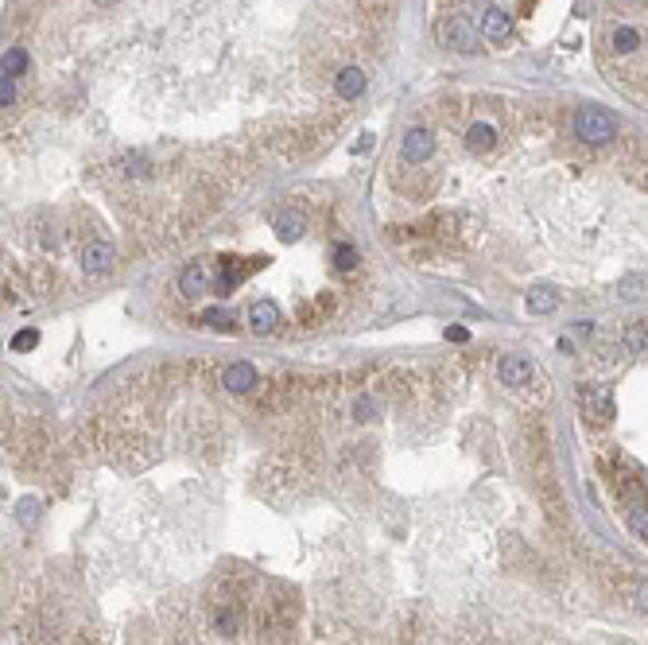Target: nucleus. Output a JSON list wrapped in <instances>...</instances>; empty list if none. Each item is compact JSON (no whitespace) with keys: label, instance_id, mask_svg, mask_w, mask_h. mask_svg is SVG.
Wrapping results in <instances>:
<instances>
[{"label":"nucleus","instance_id":"f8f14e48","mask_svg":"<svg viewBox=\"0 0 648 645\" xmlns=\"http://www.w3.org/2000/svg\"><path fill=\"white\" fill-rule=\"evenodd\" d=\"M559 308V292H555V288H532L528 292V311L532 315H551V311Z\"/></svg>","mask_w":648,"mask_h":645},{"label":"nucleus","instance_id":"9d476101","mask_svg":"<svg viewBox=\"0 0 648 645\" xmlns=\"http://www.w3.org/2000/svg\"><path fill=\"white\" fill-rule=\"evenodd\" d=\"M481 31H485V39H493V43H505L509 31H512V23H509V16H505L501 8H485V12H481Z\"/></svg>","mask_w":648,"mask_h":645},{"label":"nucleus","instance_id":"7ed1b4c3","mask_svg":"<svg viewBox=\"0 0 648 645\" xmlns=\"http://www.w3.org/2000/svg\"><path fill=\"white\" fill-rule=\"evenodd\" d=\"M82 269H86V276H105V272L117 269V249H113V242H89L86 253H82Z\"/></svg>","mask_w":648,"mask_h":645},{"label":"nucleus","instance_id":"6ab92c4d","mask_svg":"<svg viewBox=\"0 0 648 645\" xmlns=\"http://www.w3.org/2000/svg\"><path fill=\"white\" fill-rule=\"evenodd\" d=\"M644 288H648V276H629V280H621L617 296L621 300H641V296H648Z\"/></svg>","mask_w":648,"mask_h":645},{"label":"nucleus","instance_id":"5701e85b","mask_svg":"<svg viewBox=\"0 0 648 645\" xmlns=\"http://www.w3.org/2000/svg\"><path fill=\"white\" fill-rule=\"evenodd\" d=\"M31 346H39V330H20V335L12 338V350H31Z\"/></svg>","mask_w":648,"mask_h":645},{"label":"nucleus","instance_id":"aec40b11","mask_svg":"<svg viewBox=\"0 0 648 645\" xmlns=\"http://www.w3.org/2000/svg\"><path fill=\"white\" fill-rule=\"evenodd\" d=\"M334 264H338V269H353V264H357V249H353V245H346V242H338L334 245Z\"/></svg>","mask_w":648,"mask_h":645},{"label":"nucleus","instance_id":"423d86ee","mask_svg":"<svg viewBox=\"0 0 648 645\" xmlns=\"http://www.w3.org/2000/svg\"><path fill=\"white\" fill-rule=\"evenodd\" d=\"M179 288H182V296H206L210 292V264L206 261H194V264H187L182 269V276H179Z\"/></svg>","mask_w":648,"mask_h":645},{"label":"nucleus","instance_id":"39448f33","mask_svg":"<svg viewBox=\"0 0 648 645\" xmlns=\"http://www.w3.org/2000/svg\"><path fill=\"white\" fill-rule=\"evenodd\" d=\"M439 39H443L451 51H458V55H470L473 51V28H470L466 20H458V16L439 23Z\"/></svg>","mask_w":648,"mask_h":645},{"label":"nucleus","instance_id":"ddd939ff","mask_svg":"<svg viewBox=\"0 0 648 645\" xmlns=\"http://www.w3.org/2000/svg\"><path fill=\"white\" fill-rule=\"evenodd\" d=\"M625 350H629V354H648V319L629 322V330H625Z\"/></svg>","mask_w":648,"mask_h":645},{"label":"nucleus","instance_id":"4be33fe9","mask_svg":"<svg viewBox=\"0 0 648 645\" xmlns=\"http://www.w3.org/2000/svg\"><path fill=\"white\" fill-rule=\"evenodd\" d=\"M214 626H218V634H226V638H234V634H237V614H234V610H218V618H214Z\"/></svg>","mask_w":648,"mask_h":645},{"label":"nucleus","instance_id":"f257e3e1","mask_svg":"<svg viewBox=\"0 0 648 645\" xmlns=\"http://www.w3.org/2000/svg\"><path fill=\"white\" fill-rule=\"evenodd\" d=\"M575 132L586 144H610V140L617 136V121H613V113L602 109V105H583V109L575 113Z\"/></svg>","mask_w":648,"mask_h":645},{"label":"nucleus","instance_id":"1a4fd4ad","mask_svg":"<svg viewBox=\"0 0 648 645\" xmlns=\"http://www.w3.org/2000/svg\"><path fill=\"white\" fill-rule=\"evenodd\" d=\"M221 381H226L229 393H248V389H256V369L248 362H234V366H226Z\"/></svg>","mask_w":648,"mask_h":645},{"label":"nucleus","instance_id":"393cba45","mask_svg":"<svg viewBox=\"0 0 648 645\" xmlns=\"http://www.w3.org/2000/svg\"><path fill=\"white\" fill-rule=\"evenodd\" d=\"M446 338H451V342H466L470 330H466V327H451V330H446Z\"/></svg>","mask_w":648,"mask_h":645},{"label":"nucleus","instance_id":"a211bd4d","mask_svg":"<svg viewBox=\"0 0 648 645\" xmlns=\"http://www.w3.org/2000/svg\"><path fill=\"white\" fill-rule=\"evenodd\" d=\"M23 70H28V51H23V47H8L4 51V74L8 78H20Z\"/></svg>","mask_w":648,"mask_h":645},{"label":"nucleus","instance_id":"f03ea898","mask_svg":"<svg viewBox=\"0 0 648 645\" xmlns=\"http://www.w3.org/2000/svg\"><path fill=\"white\" fill-rule=\"evenodd\" d=\"M578 401H583V412L590 420H613V389L610 385H583V393H578Z\"/></svg>","mask_w":648,"mask_h":645},{"label":"nucleus","instance_id":"20e7f679","mask_svg":"<svg viewBox=\"0 0 648 645\" xmlns=\"http://www.w3.org/2000/svg\"><path fill=\"white\" fill-rule=\"evenodd\" d=\"M497 374H501V385L525 389V385H532V377H536V366H532V358H525V354H509Z\"/></svg>","mask_w":648,"mask_h":645},{"label":"nucleus","instance_id":"b1692460","mask_svg":"<svg viewBox=\"0 0 648 645\" xmlns=\"http://www.w3.org/2000/svg\"><path fill=\"white\" fill-rule=\"evenodd\" d=\"M16 102V78H8V74H0V105H12Z\"/></svg>","mask_w":648,"mask_h":645},{"label":"nucleus","instance_id":"6e6552de","mask_svg":"<svg viewBox=\"0 0 648 645\" xmlns=\"http://www.w3.org/2000/svg\"><path fill=\"white\" fill-rule=\"evenodd\" d=\"M431 152H435V136L427 129H408V136H404V160L423 163V160H431Z\"/></svg>","mask_w":648,"mask_h":645},{"label":"nucleus","instance_id":"9b49d317","mask_svg":"<svg viewBox=\"0 0 648 645\" xmlns=\"http://www.w3.org/2000/svg\"><path fill=\"white\" fill-rule=\"evenodd\" d=\"M334 90H338V97H346V102H353V97H361V94H365V74L357 70V66H346V70L338 74Z\"/></svg>","mask_w":648,"mask_h":645},{"label":"nucleus","instance_id":"dca6fc26","mask_svg":"<svg viewBox=\"0 0 648 645\" xmlns=\"http://www.w3.org/2000/svg\"><path fill=\"white\" fill-rule=\"evenodd\" d=\"M637 47H641V31L637 28H617L613 31V51L617 55H633Z\"/></svg>","mask_w":648,"mask_h":645},{"label":"nucleus","instance_id":"0eeeda50","mask_svg":"<svg viewBox=\"0 0 648 645\" xmlns=\"http://www.w3.org/2000/svg\"><path fill=\"white\" fill-rule=\"evenodd\" d=\"M280 319L284 315H280V308L272 300H256L253 308H248V327H253L256 335H272V330L280 327Z\"/></svg>","mask_w":648,"mask_h":645},{"label":"nucleus","instance_id":"2eb2a0df","mask_svg":"<svg viewBox=\"0 0 648 645\" xmlns=\"http://www.w3.org/2000/svg\"><path fill=\"white\" fill-rule=\"evenodd\" d=\"M493 125H485V121H478V125H470V132H466V144L473 148V152H485L489 144H493Z\"/></svg>","mask_w":648,"mask_h":645},{"label":"nucleus","instance_id":"412c9836","mask_svg":"<svg viewBox=\"0 0 648 645\" xmlns=\"http://www.w3.org/2000/svg\"><path fill=\"white\" fill-rule=\"evenodd\" d=\"M202 322H206L210 330H229V311L210 308V311H202Z\"/></svg>","mask_w":648,"mask_h":645},{"label":"nucleus","instance_id":"4468645a","mask_svg":"<svg viewBox=\"0 0 648 645\" xmlns=\"http://www.w3.org/2000/svg\"><path fill=\"white\" fill-rule=\"evenodd\" d=\"M276 237L280 242H299V237H303V218H299V214L276 218Z\"/></svg>","mask_w":648,"mask_h":645},{"label":"nucleus","instance_id":"f3484780","mask_svg":"<svg viewBox=\"0 0 648 645\" xmlns=\"http://www.w3.org/2000/svg\"><path fill=\"white\" fill-rule=\"evenodd\" d=\"M629 529L648 544V506L644 502H629Z\"/></svg>","mask_w":648,"mask_h":645}]
</instances>
